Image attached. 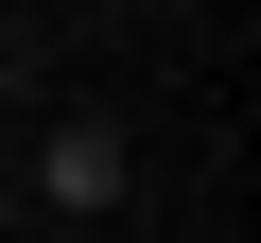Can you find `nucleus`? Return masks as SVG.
Here are the masks:
<instances>
[{
    "label": "nucleus",
    "instance_id": "f03ea898",
    "mask_svg": "<svg viewBox=\"0 0 261 243\" xmlns=\"http://www.w3.org/2000/svg\"><path fill=\"white\" fill-rule=\"evenodd\" d=\"M0 122H18V18H0Z\"/></svg>",
    "mask_w": 261,
    "mask_h": 243
},
{
    "label": "nucleus",
    "instance_id": "f257e3e1",
    "mask_svg": "<svg viewBox=\"0 0 261 243\" xmlns=\"http://www.w3.org/2000/svg\"><path fill=\"white\" fill-rule=\"evenodd\" d=\"M122 191H140V157H122V122H53V139H35V208H70V226H105Z\"/></svg>",
    "mask_w": 261,
    "mask_h": 243
}]
</instances>
